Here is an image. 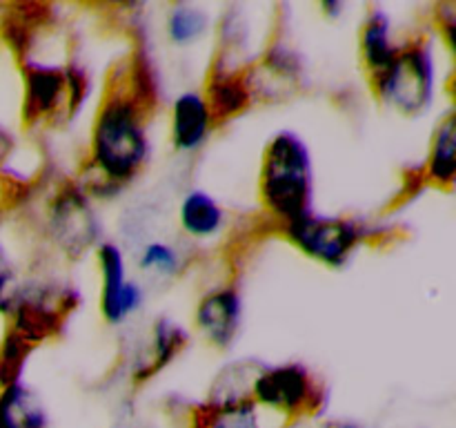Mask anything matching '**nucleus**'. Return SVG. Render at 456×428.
Here are the masks:
<instances>
[{"mask_svg": "<svg viewBox=\"0 0 456 428\" xmlns=\"http://www.w3.org/2000/svg\"><path fill=\"white\" fill-rule=\"evenodd\" d=\"M147 156L150 138L136 94L110 92L94 120L89 163L105 185L118 187L141 172Z\"/></svg>", "mask_w": 456, "mask_h": 428, "instance_id": "1", "label": "nucleus"}, {"mask_svg": "<svg viewBox=\"0 0 456 428\" xmlns=\"http://www.w3.org/2000/svg\"><path fill=\"white\" fill-rule=\"evenodd\" d=\"M258 192L267 212L283 226L312 212L314 169L310 150L298 134L285 129L265 147Z\"/></svg>", "mask_w": 456, "mask_h": 428, "instance_id": "2", "label": "nucleus"}, {"mask_svg": "<svg viewBox=\"0 0 456 428\" xmlns=\"http://www.w3.org/2000/svg\"><path fill=\"white\" fill-rule=\"evenodd\" d=\"M374 92L381 103L405 116H417L435 98V61L428 45H401L395 61L372 76Z\"/></svg>", "mask_w": 456, "mask_h": 428, "instance_id": "3", "label": "nucleus"}, {"mask_svg": "<svg viewBox=\"0 0 456 428\" xmlns=\"http://www.w3.org/2000/svg\"><path fill=\"white\" fill-rule=\"evenodd\" d=\"M283 235L294 248L314 261L328 268H343L370 232L354 218L307 212L285 223Z\"/></svg>", "mask_w": 456, "mask_h": 428, "instance_id": "4", "label": "nucleus"}, {"mask_svg": "<svg viewBox=\"0 0 456 428\" xmlns=\"http://www.w3.org/2000/svg\"><path fill=\"white\" fill-rule=\"evenodd\" d=\"M316 395L319 392L314 379L301 364L274 366L263 373L258 370L249 386V397L254 404L289 417L310 413L316 406Z\"/></svg>", "mask_w": 456, "mask_h": 428, "instance_id": "5", "label": "nucleus"}, {"mask_svg": "<svg viewBox=\"0 0 456 428\" xmlns=\"http://www.w3.org/2000/svg\"><path fill=\"white\" fill-rule=\"evenodd\" d=\"M98 266L102 275L101 312L107 324H123L142 303L141 285L125 275V259L114 243H102L98 248Z\"/></svg>", "mask_w": 456, "mask_h": 428, "instance_id": "6", "label": "nucleus"}, {"mask_svg": "<svg viewBox=\"0 0 456 428\" xmlns=\"http://www.w3.org/2000/svg\"><path fill=\"white\" fill-rule=\"evenodd\" d=\"M52 235L69 254H83L98 236V221L83 192L67 190L52 205Z\"/></svg>", "mask_w": 456, "mask_h": 428, "instance_id": "7", "label": "nucleus"}, {"mask_svg": "<svg viewBox=\"0 0 456 428\" xmlns=\"http://www.w3.org/2000/svg\"><path fill=\"white\" fill-rule=\"evenodd\" d=\"M243 301L239 290L232 285H221L205 294L196 306V328L216 348H230L240 328Z\"/></svg>", "mask_w": 456, "mask_h": 428, "instance_id": "8", "label": "nucleus"}, {"mask_svg": "<svg viewBox=\"0 0 456 428\" xmlns=\"http://www.w3.org/2000/svg\"><path fill=\"white\" fill-rule=\"evenodd\" d=\"M214 116L208 98L196 92H183L172 105V145L178 152H194L208 141Z\"/></svg>", "mask_w": 456, "mask_h": 428, "instance_id": "9", "label": "nucleus"}, {"mask_svg": "<svg viewBox=\"0 0 456 428\" xmlns=\"http://www.w3.org/2000/svg\"><path fill=\"white\" fill-rule=\"evenodd\" d=\"M27 114L47 116L61 110L62 101L69 103V83H67V70L58 67L31 65L27 70Z\"/></svg>", "mask_w": 456, "mask_h": 428, "instance_id": "10", "label": "nucleus"}, {"mask_svg": "<svg viewBox=\"0 0 456 428\" xmlns=\"http://www.w3.org/2000/svg\"><path fill=\"white\" fill-rule=\"evenodd\" d=\"M0 428H47L43 404L20 382H12L0 391Z\"/></svg>", "mask_w": 456, "mask_h": 428, "instance_id": "11", "label": "nucleus"}, {"mask_svg": "<svg viewBox=\"0 0 456 428\" xmlns=\"http://www.w3.org/2000/svg\"><path fill=\"white\" fill-rule=\"evenodd\" d=\"M399 49L401 45H396L392 38L390 16L383 9H372L361 29V54H363L370 74L374 76L386 70L396 58Z\"/></svg>", "mask_w": 456, "mask_h": 428, "instance_id": "12", "label": "nucleus"}, {"mask_svg": "<svg viewBox=\"0 0 456 428\" xmlns=\"http://www.w3.org/2000/svg\"><path fill=\"white\" fill-rule=\"evenodd\" d=\"M178 221H181L185 235L194 236V239H209L221 232L223 223H225V212L212 194L203 190H191L181 201Z\"/></svg>", "mask_w": 456, "mask_h": 428, "instance_id": "13", "label": "nucleus"}, {"mask_svg": "<svg viewBox=\"0 0 456 428\" xmlns=\"http://www.w3.org/2000/svg\"><path fill=\"white\" fill-rule=\"evenodd\" d=\"M187 337L185 330L181 325L172 324L169 319H160L156 324V328L151 330L150 346L142 350L141 361L134 368V377L136 379H150L159 373L160 368L169 364L174 357L181 352V348L185 346Z\"/></svg>", "mask_w": 456, "mask_h": 428, "instance_id": "14", "label": "nucleus"}, {"mask_svg": "<svg viewBox=\"0 0 456 428\" xmlns=\"http://www.w3.org/2000/svg\"><path fill=\"white\" fill-rule=\"evenodd\" d=\"M456 174V120L454 114L445 116L432 136L430 154L426 163V177L439 185H452Z\"/></svg>", "mask_w": 456, "mask_h": 428, "instance_id": "15", "label": "nucleus"}, {"mask_svg": "<svg viewBox=\"0 0 456 428\" xmlns=\"http://www.w3.org/2000/svg\"><path fill=\"white\" fill-rule=\"evenodd\" d=\"M208 27L209 16L194 4H176L167 18V36L178 45L196 43L199 38H203Z\"/></svg>", "mask_w": 456, "mask_h": 428, "instance_id": "16", "label": "nucleus"}, {"mask_svg": "<svg viewBox=\"0 0 456 428\" xmlns=\"http://www.w3.org/2000/svg\"><path fill=\"white\" fill-rule=\"evenodd\" d=\"M245 103H248V89L236 78H223L214 83L212 89H209L208 105L212 110L214 120L243 110Z\"/></svg>", "mask_w": 456, "mask_h": 428, "instance_id": "17", "label": "nucleus"}, {"mask_svg": "<svg viewBox=\"0 0 456 428\" xmlns=\"http://www.w3.org/2000/svg\"><path fill=\"white\" fill-rule=\"evenodd\" d=\"M178 254L172 245L167 243H156L145 245L141 254V268L142 270H156V272H163V275H172V272L178 270Z\"/></svg>", "mask_w": 456, "mask_h": 428, "instance_id": "18", "label": "nucleus"}, {"mask_svg": "<svg viewBox=\"0 0 456 428\" xmlns=\"http://www.w3.org/2000/svg\"><path fill=\"white\" fill-rule=\"evenodd\" d=\"M18 301V284H16V270L0 245V312H12Z\"/></svg>", "mask_w": 456, "mask_h": 428, "instance_id": "19", "label": "nucleus"}, {"mask_svg": "<svg viewBox=\"0 0 456 428\" xmlns=\"http://www.w3.org/2000/svg\"><path fill=\"white\" fill-rule=\"evenodd\" d=\"M323 9H325V12L332 13V16H337V13L343 9V4L341 3H325Z\"/></svg>", "mask_w": 456, "mask_h": 428, "instance_id": "20", "label": "nucleus"}, {"mask_svg": "<svg viewBox=\"0 0 456 428\" xmlns=\"http://www.w3.org/2000/svg\"><path fill=\"white\" fill-rule=\"evenodd\" d=\"M325 428H359V426H354V424H347V422H338V424H330V426H325Z\"/></svg>", "mask_w": 456, "mask_h": 428, "instance_id": "21", "label": "nucleus"}]
</instances>
